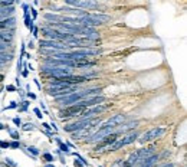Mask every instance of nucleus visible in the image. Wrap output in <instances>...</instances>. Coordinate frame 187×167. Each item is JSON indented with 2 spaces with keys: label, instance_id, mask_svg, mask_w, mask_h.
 Here are the masks:
<instances>
[{
  "label": "nucleus",
  "instance_id": "nucleus-29",
  "mask_svg": "<svg viewBox=\"0 0 187 167\" xmlns=\"http://www.w3.org/2000/svg\"><path fill=\"white\" fill-rule=\"evenodd\" d=\"M30 12H32V19L35 20V19L38 17V10H36L35 7H32V6H30Z\"/></svg>",
  "mask_w": 187,
  "mask_h": 167
},
{
  "label": "nucleus",
  "instance_id": "nucleus-12",
  "mask_svg": "<svg viewBox=\"0 0 187 167\" xmlns=\"http://www.w3.org/2000/svg\"><path fill=\"white\" fill-rule=\"evenodd\" d=\"M157 150V147L155 144H151V145H147V147H143V148H138L137 153H138V157H140V162L145 158V157L151 156V154H154V151Z\"/></svg>",
  "mask_w": 187,
  "mask_h": 167
},
{
  "label": "nucleus",
  "instance_id": "nucleus-8",
  "mask_svg": "<svg viewBox=\"0 0 187 167\" xmlns=\"http://www.w3.org/2000/svg\"><path fill=\"white\" fill-rule=\"evenodd\" d=\"M107 104H98V105H93V107H89V108H85L81 114H79V120H87V118H95L101 115L104 111L108 110Z\"/></svg>",
  "mask_w": 187,
  "mask_h": 167
},
{
  "label": "nucleus",
  "instance_id": "nucleus-14",
  "mask_svg": "<svg viewBox=\"0 0 187 167\" xmlns=\"http://www.w3.org/2000/svg\"><path fill=\"white\" fill-rule=\"evenodd\" d=\"M15 6H0V20L6 17L15 16Z\"/></svg>",
  "mask_w": 187,
  "mask_h": 167
},
{
  "label": "nucleus",
  "instance_id": "nucleus-37",
  "mask_svg": "<svg viewBox=\"0 0 187 167\" xmlns=\"http://www.w3.org/2000/svg\"><path fill=\"white\" fill-rule=\"evenodd\" d=\"M40 108H42V110H43V112L46 114V115H48V110H46V107H45L43 102H40Z\"/></svg>",
  "mask_w": 187,
  "mask_h": 167
},
{
  "label": "nucleus",
  "instance_id": "nucleus-25",
  "mask_svg": "<svg viewBox=\"0 0 187 167\" xmlns=\"http://www.w3.org/2000/svg\"><path fill=\"white\" fill-rule=\"evenodd\" d=\"M15 0H0V6H13Z\"/></svg>",
  "mask_w": 187,
  "mask_h": 167
},
{
  "label": "nucleus",
  "instance_id": "nucleus-42",
  "mask_svg": "<svg viewBox=\"0 0 187 167\" xmlns=\"http://www.w3.org/2000/svg\"><path fill=\"white\" fill-rule=\"evenodd\" d=\"M45 167H55V164H46Z\"/></svg>",
  "mask_w": 187,
  "mask_h": 167
},
{
  "label": "nucleus",
  "instance_id": "nucleus-34",
  "mask_svg": "<svg viewBox=\"0 0 187 167\" xmlns=\"http://www.w3.org/2000/svg\"><path fill=\"white\" fill-rule=\"evenodd\" d=\"M26 97H28V98H30V100H36V95L33 94V92H30V91H28Z\"/></svg>",
  "mask_w": 187,
  "mask_h": 167
},
{
  "label": "nucleus",
  "instance_id": "nucleus-39",
  "mask_svg": "<svg viewBox=\"0 0 187 167\" xmlns=\"http://www.w3.org/2000/svg\"><path fill=\"white\" fill-rule=\"evenodd\" d=\"M16 85L20 88V79H19V75H17V78H16Z\"/></svg>",
  "mask_w": 187,
  "mask_h": 167
},
{
  "label": "nucleus",
  "instance_id": "nucleus-13",
  "mask_svg": "<svg viewBox=\"0 0 187 167\" xmlns=\"http://www.w3.org/2000/svg\"><path fill=\"white\" fill-rule=\"evenodd\" d=\"M0 29H16V17L10 16L0 20Z\"/></svg>",
  "mask_w": 187,
  "mask_h": 167
},
{
  "label": "nucleus",
  "instance_id": "nucleus-1",
  "mask_svg": "<svg viewBox=\"0 0 187 167\" xmlns=\"http://www.w3.org/2000/svg\"><path fill=\"white\" fill-rule=\"evenodd\" d=\"M111 20V16L104 15V13H87L83 16L75 17V23L76 25H82V26H91V28H97L101 25H105Z\"/></svg>",
  "mask_w": 187,
  "mask_h": 167
},
{
  "label": "nucleus",
  "instance_id": "nucleus-3",
  "mask_svg": "<svg viewBox=\"0 0 187 167\" xmlns=\"http://www.w3.org/2000/svg\"><path fill=\"white\" fill-rule=\"evenodd\" d=\"M138 137H140V133H138V131H131V133H128V134L127 133L122 134L121 138H117L115 141L107 148V151H108V153L118 151L120 148L125 147V145H130V144H132V143H135Z\"/></svg>",
  "mask_w": 187,
  "mask_h": 167
},
{
  "label": "nucleus",
  "instance_id": "nucleus-6",
  "mask_svg": "<svg viewBox=\"0 0 187 167\" xmlns=\"http://www.w3.org/2000/svg\"><path fill=\"white\" fill-rule=\"evenodd\" d=\"M164 133H165L164 127H154V128H151V130H148V131H145L140 138H137V141L141 145L148 144V143H153L155 140H158Z\"/></svg>",
  "mask_w": 187,
  "mask_h": 167
},
{
  "label": "nucleus",
  "instance_id": "nucleus-21",
  "mask_svg": "<svg viewBox=\"0 0 187 167\" xmlns=\"http://www.w3.org/2000/svg\"><path fill=\"white\" fill-rule=\"evenodd\" d=\"M42 158L46 160V162H55V157L52 156V154H49V153H43V154H42Z\"/></svg>",
  "mask_w": 187,
  "mask_h": 167
},
{
  "label": "nucleus",
  "instance_id": "nucleus-27",
  "mask_svg": "<svg viewBox=\"0 0 187 167\" xmlns=\"http://www.w3.org/2000/svg\"><path fill=\"white\" fill-rule=\"evenodd\" d=\"M12 121H13V124H15V125H16L17 128L20 127V125H22V120H20V118H19V117L13 118V120H12Z\"/></svg>",
  "mask_w": 187,
  "mask_h": 167
},
{
  "label": "nucleus",
  "instance_id": "nucleus-5",
  "mask_svg": "<svg viewBox=\"0 0 187 167\" xmlns=\"http://www.w3.org/2000/svg\"><path fill=\"white\" fill-rule=\"evenodd\" d=\"M65 3L72 7L83 9V10H104V6L99 5L95 0H65Z\"/></svg>",
  "mask_w": 187,
  "mask_h": 167
},
{
  "label": "nucleus",
  "instance_id": "nucleus-7",
  "mask_svg": "<svg viewBox=\"0 0 187 167\" xmlns=\"http://www.w3.org/2000/svg\"><path fill=\"white\" fill-rule=\"evenodd\" d=\"M122 134L121 133H118V131H112L111 134H108V135H105L104 138H101L97 143V145L93 147V153H101L102 150H105V148H108L114 141H115L117 138H120Z\"/></svg>",
  "mask_w": 187,
  "mask_h": 167
},
{
  "label": "nucleus",
  "instance_id": "nucleus-30",
  "mask_svg": "<svg viewBox=\"0 0 187 167\" xmlns=\"http://www.w3.org/2000/svg\"><path fill=\"white\" fill-rule=\"evenodd\" d=\"M0 148H2V150H3V148H9V143H7V141H2V140H0Z\"/></svg>",
  "mask_w": 187,
  "mask_h": 167
},
{
  "label": "nucleus",
  "instance_id": "nucleus-11",
  "mask_svg": "<svg viewBox=\"0 0 187 167\" xmlns=\"http://www.w3.org/2000/svg\"><path fill=\"white\" fill-rule=\"evenodd\" d=\"M138 124H140V121H130V123H122V124H120V125H117L115 127V131H118V133H121V134H125V133H128V131H131V130H134V128L137 127Z\"/></svg>",
  "mask_w": 187,
  "mask_h": 167
},
{
  "label": "nucleus",
  "instance_id": "nucleus-2",
  "mask_svg": "<svg viewBox=\"0 0 187 167\" xmlns=\"http://www.w3.org/2000/svg\"><path fill=\"white\" fill-rule=\"evenodd\" d=\"M102 123V118L95 117V118H87V120H75L73 123L66 124L63 130L65 133H75L78 130H91L93 127H99Z\"/></svg>",
  "mask_w": 187,
  "mask_h": 167
},
{
  "label": "nucleus",
  "instance_id": "nucleus-18",
  "mask_svg": "<svg viewBox=\"0 0 187 167\" xmlns=\"http://www.w3.org/2000/svg\"><path fill=\"white\" fill-rule=\"evenodd\" d=\"M9 147L16 150V148H20V147H22V144H20V141H19V140H13L12 143H9Z\"/></svg>",
  "mask_w": 187,
  "mask_h": 167
},
{
  "label": "nucleus",
  "instance_id": "nucleus-43",
  "mask_svg": "<svg viewBox=\"0 0 187 167\" xmlns=\"http://www.w3.org/2000/svg\"><path fill=\"white\" fill-rule=\"evenodd\" d=\"M15 2H16V3H20V2H22V0H15Z\"/></svg>",
  "mask_w": 187,
  "mask_h": 167
},
{
  "label": "nucleus",
  "instance_id": "nucleus-16",
  "mask_svg": "<svg viewBox=\"0 0 187 167\" xmlns=\"http://www.w3.org/2000/svg\"><path fill=\"white\" fill-rule=\"evenodd\" d=\"M23 19H25V26L28 28L29 32H32L33 28H35V25H33V23H35V20L29 16V13H25V15H23Z\"/></svg>",
  "mask_w": 187,
  "mask_h": 167
},
{
  "label": "nucleus",
  "instance_id": "nucleus-35",
  "mask_svg": "<svg viewBox=\"0 0 187 167\" xmlns=\"http://www.w3.org/2000/svg\"><path fill=\"white\" fill-rule=\"evenodd\" d=\"M22 9H23V12H25V13H29V6L26 5V3H23V5H22Z\"/></svg>",
  "mask_w": 187,
  "mask_h": 167
},
{
  "label": "nucleus",
  "instance_id": "nucleus-24",
  "mask_svg": "<svg viewBox=\"0 0 187 167\" xmlns=\"http://www.w3.org/2000/svg\"><path fill=\"white\" fill-rule=\"evenodd\" d=\"M12 43H5V42H0V52H6V50L10 48Z\"/></svg>",
  "mask_w": 187,
  "mask_h": 167
},
{
  "label": "nucleus",
  "instance_id": "nucleus-40",
  "mask_svg": "<svg viewBox=\"0 0 187 167\" xmlns=\"http://www.w3.org/2000/svg\"><path fill=\"white\" fill-rule=\"evenodd\" d=\"M66 145H68V147H73V144H72L71 141H68V143H66Z\"/></svg>",
  "mask_w": 187,
  "mask_h": 167
},
{
  "label": "nucleus",
  "instance_id": "nucleus-33",
  "mask_svg": "<svg viewBox=\"0 0 187 167\" xmlns=\"http://www.w3.org/2000/svg\"><path fill=\"white\" fill-rule=\"evenodd\" d=\"M32 33H33V38H39V28H33Z\"/></svg>",
  "mask_w": 187,
  "mask_h": 167
},
{
  "label": "nucleus",
  "instance_id": "nucleus-9",
  "mask_svg": "<svg viewBox=\"0 0 187 167\" xmlns=\"http://www.w3.org/2000/svg\"><path fill=\"white\" fill-rule=\"evenodd\" d=\"M125 121V115H122V114H115V115H112L111 118L108 120H105L101 123L99 128H104V127H117V125H120Z\"/></svg>",
  "mask_w": 187,
  "mask_h": 167
},
{
  "label": "nucleus",
  "instance_id": "nucleus-44",
  "mask_svg": "<svg viewBox=\"0 0 187 167\" xmlns=\"http://www.w3.org/2000/svg\"><path fill=\"white\" fill-rule=\"evenodd\" d=\"M98 167H102V166H98Z\"/></svg>",
  "mask_w": 187,
  "mask_h": 167
},
{
  "label": "nucleus",
  "instance_id": "nucleus-15",
  "mask_svg": "<svg viewBox=\"0 0 187 167\" xmlns=\"http://www.w3.org/2000/svg\"><path fill=\"white\" fill-rule=\"evenodd\" d=\"M43 17L46 22H65V15H55V13H45Z\"/></svg>",
  "mask_w": 187,
  "mask_h": 167
},
{
  "label": "nucleus",
  "instance_id": "nucleus-4",
  "mask_svg": "<svg viewBox=\"0 0 187 167\" xmlns=\"http://www.w3.org/2000/svg\"><path fill=\"white\" fill-rule=\"evenodd\" d=\"M40 73L46 75V78H53V77H62V75H69L73 73V68L68 66H49V65H42Z\"/></svg>",
  "mask_w": 187,
  "mask_h": 167
},
{
  "label": "nucleus",
  "instance_id": "nucleus-28",
  "mask_svg": "<svg viewBox=\"0 0 187 167\" xmlns=\"http://www.w3.org/2000/svg\"><path fill=\"white\" fill-rule=\"evenodd\" d=\"M15 108H17V102L16 101H10V105L7 107L6 110H15Z\"/></svg>",
  "mask_w": 187,
  "mask_h": 167
},
{
  "label": "nucleus",
  "instance_id": "nucleus-26",
  "mask_svg": "<svg viewBox=\"0 0 187 167\" xmlns=\"http://www.w3.org/2000/svg\"><path fill=\"white\" fill-rule=\"evenodd\" d=\"M33 112H35V115L39 118V120H42V111H40V108H33Z\"/></svg>",
  "mask_w": 187,
  "mask_h": 167
},
{
  "label": "nucleus",
  "instance_id": "nucleus-22",
  "mask_svg": "<svg viewBox=\"0 0 187 167\" xmlns=\"http://www.w3.org/2000/svg\"><path fill=\"white\" fill-rule=\"evenodd\" d=\"M7 131H9V134H10V137L13 140H19V138H20V134L17 133V131H12V130H9V128H7Z\"/></svg>",
  "mask_w": 187,
  "mask_h": 167
},
{
  "label": "nucleus",
  "instance_id": "nucleus-17",
  "mask_svg": "<svg viewBox=\"0 0 187 167\" xmlns=\"http://www.w3.org/2000/svg\"><path fill=\"white\" fill-rule=\"evenodd\" d=\"M58 150L61 151V153H65V154H71V151H69V147H68V145L66 144H63V143H59V148H58Z\"/></svg>",
  "mask_w": 187,
  "mask_h": 167
},
{
  "label": "nucleus",
  "instance_id": "nucleus-10",
  "mask_svg": "<svg viewBox=\"0 0 187 167\" xmlns=\"http://www.w3.org/2000/svg\"><path fill=\"white\" fill-rule=\"evenodd\" d=\"M15 39V29H0V42L12 43Z\"/></svg>",
  "mask_w": 187,
  "mask_h": 167
},
{
  "label": "nucleus",
  "instance_id": "nucleus-38",
  "mask_svg": "<svg viewBox=\"0 0 187 167\" xmlns=\"http://www.w3.org/2000/svg\"><path fill=\"white\" fill-rule=\"evenodd\" d=\"M28 48H30V49H33V48H35V45H33L32 40H29V42H28Z\"/></svg>",
  "mask_w": 187,
  "mask_h": 167
},
{
  "label": "nucleus",
  "instance_id": "nucleus-31",
  "mask_svg": "<svg viewBox=\"0 0 187 167\" xmlns=\"http://www.w3.org/2000/svg\"><path fill=\"white\" fill-rule=\"evenodd\" d=\"M6 91H7V92H15V91H16V87H15V85H7V87H6Z\"/></svg>",
  "mask_w": 187,
  "mask_h": 167
},
{
  "label": "nucleus",
  "instance_id": "nucleus-41",
  "mask_svg": "<svg viewBox=\"0 0 187 167\" xmlns=\"http://www.w3.org/2000/svg\"><path fill=\"white\" fill-rule=\"evenodd\" d=\"M5 128H6V127H5V125H3V124L0 123V130H5Z\"/></svg>",
  "mask_w": 187,
  "mask_h": 167
},
{
  "label": "nucleus",
  "instance_id": "nucleus-36",
  "mask_svg": "<svg viewBox=\"0 0 187 167\" xmlns=\"http://www.w3.org/2000/svg\"><path fill=\"white\" fill-rule=\"evenodd\" d=\"M33 81H35V85L38 87V89L40 91V89H42V85H40V82H39V79H33Z\"/></svg>",
  "mask_w": 187,
  "mask_h": 167
},
{
  "label": "nucleus",
  "instance_id": "nucleus-19",
  "mask_svg": "<svg viewBox=\"0 0 187 167\" xmlns=\"http://www.w3.org/2000/svg\"><path fill=\"white\" fill-rule=\"evenodd\" d=\"M20 104H22V105L19 107V111H28V107H29V104H30V102H29V101H26V100H23Z\"/></svg>",
  "mask_w": 187,
  "mask_h": 167
},
{
  "label": "nucleus",
  "instance_id": "nucleus-23",
  "mask_svg": "<svg viewBox=\"0 0 187 167\" xmlns=\"http://www.w3.org/2000/svg\"><path fill=\"white\" fill-rule=\"evenodd\" d=\"M33 128H35V125H33L32 123H26V124H25V125L22 127V130H23V131H32Z\"/></svg>",
  "mask_w": 187,
  "mask_h": 167
},
{
  "label": "nucleus",
  "instance_id": "nucleus-32",
  "mask_svg": "<svg viewBox=\"0 0 187 167\" xmlns=\"http://www.w3.org/2000/svg\"><path fill=\"white\" fill-rule=\"evenodd\" d=\"M73 166H75V167H85V166L82 164V162H79L78 158H75V162H73Z\"/></svg>",
  "mask_w": 187,
  "mask_h": 167
},
{
  "label": "nucleus",
  "instance_id": "nucleus-20",
  "mask_svg": "<svg viewBox=\"0 0 187 167\" xmlns=\"http://www.w3.org/2000/svg\"><path fill=\"white\" fill-rule=\"evenodd\" d=\"M5 164L7 167H17V164L13 162V160H12L10 157H6V158H5Z\"/></svg>",
  "mask_w": 187,
  "mask_h": 167
}]
</instances>
